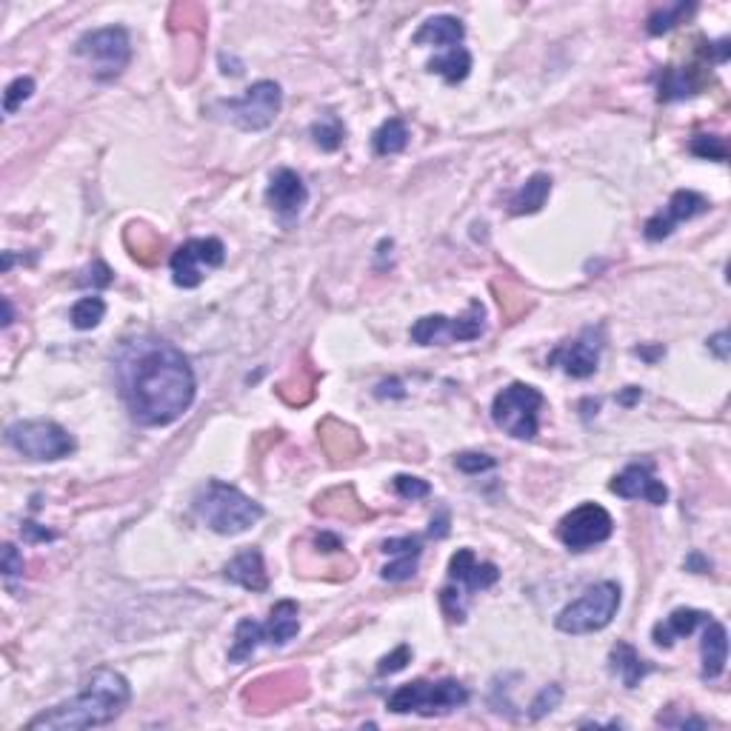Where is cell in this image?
I'll return each instance as SVG.
<instances>
[{
	"instance_id": "44",
	"label": "cell",
	"mask_w": 731,
	"mask_h": 731,
	"mask_svg": "<svg viewBox=\"0 0 731 731\" xmlns=\"http://www.w3.org/2000/svg\"><path fill=\"white\" fill-rule=\"evenodd\" d=\"M3 312H6V317H3V326H9V323H12V306H9V300H3Z\"/></svg>"
},
{
	"instance_id": "31",
	"label": "cell",
	"mask_w": 731,
	"mask_h": 731,
	"mask_svg": "<svg viewBox=\"0 0 731 731\" xmlns=\"http://www.w3.org/2000/svg\"><path fill=\"white\" fill-rule=\"evenodd\" d=\"M692 3H677V6H666V9H657L649 15V35H666L669 29H674L680 20L692 12Z\"/></svg>"
},
{
	"instance_id": "12",
	"label": "cell",
	"mask_w": 731,
	"mask_h": 731,
	"mask_svg": "<svg viewBox=\"0 0 731 731\" xmlns=\"http://www.w3.org/2000/svg\"><path fill=\"white\" fill-rule=\"evenodd\" d=\"M226 260V246L218 238H195L186 240L178 252L172 255V280L180 289H195L203 283L206 269H218Z\"/></svg>"
},
{
	"instance_id": "15",
	"label": "cell",
	"mask_w": 731,
	"mask_h": 731,
	"mask_svg": "<svg viewBox=\"0 0 731 731\" xmlns=\"http://www.w3.org/2000/svg\"><path fill=\"white\" fill-rule=\"evenodd\" d=\"M617 497L623 500H646L652 506H663L669 500V489L663 486V480L652 475V463H632L626 466L620 475L614 477L609 486Z\"/></svg>"
},
{
	"instance_id": "3",
	"label": "cell",
	"mask_w": 731,
	"mask_h": 731,
	"mask_svg": "<svg viewBox=\"0 0 731 731\" xmlns=\"http://www.w3.org/2000/svg\"><path fill=\"white\" fill-rule=\"evenodd\" d=\"M192 509L206 523V529L223 537L249 532L263 520V506L223 480H209L206 486H200L192 500Z\"/></svg>"
},
{
	"instance_id": "33",
	"label": "cell",
	"mask_w": 731,
	"mask_h": 731,
	"mask_svg": "<svg viewBox=\"0 0 731 731\" xmlns=\"http://www.w3.org/2000/svg\"><path fill=\"white\" fill-rule=\"evenodd\" d=\"M689 149H692V155H697V158L720 160V163L729 158V146H726V140L717 138V135H697V138L689 143Z\"/></svg>"
},
{
	"instance_id": "29",
	"label": "cell",
	"mask_w": 731,
	"mask_h": 731,
	"mask_svg": "<svg viewBox=\"0 0 731 731\" xmlns=\"http://www.w3.org/2000/svg\"><path fill=\"white\" fill-rule=\"evenodd\" d=\"M106 315V303H103V297L92 295V297H80L78 303L72 306V326L80 329V332H89V329H95L100 320Z\"/></svg>"
},
{
	"instance_id": "39",
	"label": "cell",
	"mask_w": 731,
	"mask_h": 731,
	"mask_svg": "<svg viewBox=\"0 0 731 731\" xmlns=\"http://www.w3.org/2000/svg\"><path fill=\"white\" fill-rule=\"evenodd\" d=\"M383 552L397 557V554H420L423 549H420V540L417 537H392V540L383 543Z\"/></svg>"
},
{
	"instance_id": "25",
	"label": "cell",
	"mask_w": 731,
	"mask_h": 731,
	"mask_svg": "<svg viewBox=\"0 0 731 731\" xmlns=\"http://www.w3.org/2000/svg\"><path fill=\"white\" fill-rule=\"evenodd\" d=\"M706 86V78L697 75V69H663L660 75V86H657V98L660 100H683L697 95Z\"/></svg>"
},
{
	"instance_id": "32",
	"label": "cell",
	"mask_w": 731,
	"mask_h": 731,
	"mask_svg": "<svg viewBox=\"0 0 731 731\" xmlns=\"http://www.w3.org/2000/svg\"><path fill=\"white\" fill-rule=\"evenodd\" d=\"M32 92H35V80L32 78L12 80V83L6 86V92H3V115H15L20 109V103L32 98Z\"/></svg>"
},
{
	"instance_id": "9",
	"label": "cell",
	"mask_w": 731,
	"mask_h": 731,
	"mask_svg": "<svg viewBox=\"0 0 731 731\" xmlns=\"http://www.w3.org/2000/svg\"><path fill=\"white\" fill-rule=\"evenodd\" d=\"M80 58L89 60L92 75L98 80L118 78L132 60V40L123 26H103L95 32H86L75 46Z\"/></svg>"
},
{
	"instance_id": "40",
	"label": "cell",
	"mask_w": 731,
	"mask_h": 731,
	"mask_svg": "<svg viewBox=\"0 0 731 731\" xmlns=\"http://www.w3.org/2000/svg\"><path fill=\"white\" fill-rule=\"evenodd\" d=\"M3 574H6V580H12V577L23 574V557H20L18 549H15L12 543L3 546Z\"/></svg>"
},
{
	"instance_id": "24",
	"label": "cell",
	"mask_w": 731,
	"mask_h": 731,
	"mask_svg": "<svg viewBox=\"0 0 731 731\" xmlns=\"http://www.w3.org/2000/svg\"><path fill=\"white\" fill-rule=\"evenodd\" d=\"M609 663H612V672L620 674V680H623L626 689H637L640 680L652 672V663L643 660L629 643H617L612 649V654H609Z\"/></svg>"
},
{
	"instance_id": "36",
	"label": "cell",
	"mask_w": 731,
	"mask_h": 731,
	"mask_svg": "<svg viewBox=\"0 0 731 731\" xmlns=\"http://www.w3.org/2000/svg\"><path fill=\"white\" fill-rule=\"evenodd\" d=\"M395 492L403 497V500H423L432 494V486L420 477H409V475H397L395 477Z\"/></svg>"
},
{
	"instance_id": "21",
	"label": "cell",
	"mask_w": 731,
	"mask_h": 731,
	"mask_svg": "<svg viewBox=\"0 0 731 731\" xmlns=\"http://www.w3.org/2000/svg\"><path fill=\"white\" fill-rule=\"evenodd\" d=\"M466 38V29H463V23L452 15H435V18H429L420 29L415 32V38L412 43L415 46H449V49H455L460 40Z\"/></svg>"
},
{
	"instance_id": "2",
	"label": "cell",
	"mask_w": 731,
	"mask_h": 731,
	"mask_svg": "<svg viewBox=\"0 0 731 731\" xmlns=\"http://www.w3.org/2000/svg\"><path fill=\"white\" fill-rule=\"evenodd\" d=\"M129 680L115 669L100 666L89 674L80 686V692L58 703L38 717H32L26 723L29 731H75V729H98V726H109L112 720H118L120 712L129 706Z\"/></svg>"
},
{
	"instance_id": "23",
	"label": "cell",
	"mask_w": 731,
	"mask_h": 731,
	"mask_svg": "<svg viewBox=\"0 0 731 731\" xmlns=\"http://www.w3.org/2000/svg\"><path fill=\"white\" fill-rule=\"evenodd\" d=\"M549 195H552V178L537 172L514 192L509 209H512V215H534V212H540L546 206Z\"/></svg>"
},
{
	"instance_id": "19",
	"label": "cell",
	"mask_w": 731,
	"mask_h": 731,
	"mask_svg": "<svg viewBox=\"0 0 731 731\" xmlns=\"http://www.w3.org/2000/svg\"><path fill=\"white\" fill-rule=\"evenodd\" d=\"M223 577L229 583H238L249 592H266L269 589V574L263 566V554L260 549H246L238 557H232L223 569Z\"/></svg>"
},
{
	"instance_id": "20",
	"label": "cell",
	"mask_w": 731,
	"mask_h": 731,
	"mask_svg": "<svg viewBox=\"0 0 731 731\" xmlns=\"http://www.w3.org/2000/svg\"><path fill=\"white\" fill-rule=\"evenodd\" d=\"M712 614L697 612V609H674L663 623H657L652 632V640L660 646V649H672L674 640L680 637H689V634L697 629V626H706Z\"/></svg>"
},
{
	"instance_id": "1",
	"label": "cell",
	"mask_w": 731,
	"mask_h": 731,
	"mask_svg": "<svg viewBox=\"0 0 731 731\" xmlns=\"http://www.w3.org/2000/svg\"><path fill=\"white\" fill-rule=\"evenodd\" d=\"M120 395L140 426H169L195 403L189 357L169 340H135L120 355Z\"/></svg>"
},
{
	"instance_id": "13",
	"label": "cell",
	"mask_w": 731,
	"mask_h": 731,
	"mask_svg": "<svg viewBox=\"0 0 731 731\" xmlns=\"http://www.w3.org/2000/svg\"><path fill=\"white\" fill-rule=\"evenodd\" d=\"M600 349H603V337H600V329H586L580 337H574L569 343L557 346L552 355H549V363L552 366H560L566 375L577 377H592L597 372V363H600Z\"/></svg>"
},
{
	"instance_id": "38",
	"label": "cell",
	"mask_w": 731,
	"mask_h": 731,
	"mask_svg": "<svg viewBox=\"0 0 731 731\" xmlns=\"http://www.w3.org/2000/svg\"><path fill=\"white\" fill-rule=\"evenodd\" d=\"M409 660H412V649H409V646H400V649H397L395 654H389V657H383V660H380V666H377V672H380V674L403 672Z\"/></svg>"
},
{
	"instance_id": "18",
	"label": "cell",
	"mask_w": 731,
	"mask_h": 731,
	"mask_svg": "<svg viewBox=\"0 0 731 731\" xmlns=\"http://www.w3.org/2000/svg\"><path fill=\"white\" fill-rule=\"evenodd\" d=\"M700 660H703V680H717L726 672V660H729V632L723 623L717 620H706V632L700 640Z\"/></svg>"
},
{
	"instance_id": "8",
	"label": "cell",
	"mask_w": 731,
	"mask_h": 731,
	"mask_svg": "<svg viewBox=\"0 0 731 731\" xmlns=\"http://www.w3.org/2000/svg\"><path fill=\"white\" fill-rule=\"evenodd\" d=\"M280 106H283V89L275 80H257L240 98L220 100L215 109L243 132H263L275 123Z\"/></svg>"
},
{
	"instance_id": "26",
	"label": "cell",
	"mask_w": 731,
	"mask_h": 731,
	"mask_svg": "<svg viewBox=\"0 0 731 731\" xmlns=\"http://www.w3.org/2000/svg\"><path fill=\"white\" fill-rule=\"evenodd\" d=\"M429 72L440 75V78L446 80V83H452V86L463 83V80L469 78V72H472V55L463 46H455L446 55L429 60Z\"/></svg>"
},
{
	"instance_id": "22",
	"label": "cell",
	"mask_w": 731,
	"mask_h": 731,
	"mask_svg": "<svg viewBox=\"0 0 731 731\" xmlns=\"http://www.w3.org/2000/svg\"><path fill=\"white\" fill-rule=\"evenodd\" d=\"M263 632H266V643L272 646H286L289 640H295L300 632V612H297V603L292 600H280L269 620L263 623Z\"/></svg>"
},
{
	"instance_id": "11",
	"label": "cell",
	"mask_w": 731,
	"mask_h": 731,
	"mask_svg": "<svg viewBox=\"0 0 731 731\" xmlns=\"http://www.w3.org/2000/svg\"><path fill=\"white\" fill-rule=\"evenodd\" d=\"M614 532L612 514L597 503H583L566 514L557 526V537L569 552H589L592 546L606 543Z\"/></svg>"
},
{
	"instance_id": "7",
	"label": "cell",
	"mask_w": 731,
	"mask_h": 731,
	"mask_svg": "<svg viewBox=\"0 0 731 731\" xmlns=\"http://www.w3.org/2000/svg\"><path fill=\"white\" fill-rule=\"evenodd\" d=\"M6 443L26 460L52 463L75 452V437L55 420H20L6 429Z\"/></svg>"
},
{
	"instance_id": "42",
	"label": "cell",
	"mask_w": 731,
	"mask_h": 731,
	"mask_svg": "<svg viewBox=\"0 0 731 731\" xmlns=\"http://www.w3.org/2000/svg\"><path fill=\"white\" fill-rule=\"evenodd\" d=\"M317 549H323V552H337V549H343V543L337 540L335 534L323 532L317 534Z\"/></svg>"
},
{
	"instance_id": "30",
	"label": "cell",
	"mask_w": 731,
	"mask_h": 731,
	"mask_svg": "<svg viewBox=\"0 0 731 731\" xmlns=\"http://www.w3.org/2000/svg\"><path fill=\"white\" fill-rule=\"evenodd\" d=\"M312 138H315V143L323 152H337L343 146L346 129H343V123L335 115H326V118L317 120L315 126H312Z\"/></svg>"
},
{
	"instance_id": "43",
	"label": "cell",
	"mask_w": 731,
	"mask_h": 731,
	"mask_svg": "<svg viewBox=\"0 0 731 731\" xmlns=\"http://www.w3.org/2000/svg\"><path fill=\"white\" fill-rule=\"evenodd\" d=\"M23 537L26 540H55V534L46 532V529H38L35 523H23Z\"/></svg>"
},
{
	"instance_id": "34",
	"label": "cell",
	"mask_w": 731,
	"mask_h": 731,
	"mask_svg": "<svg viewBox=\"0 0 731 731\" xmlns=\"http://www.w3.org/2000/svg\"><path fill=\"white\" fill-rule=\"evenodd\" d=\"M417 557H420V554H397L395 563L383 566V572H380L383 574V580H389V583H403V580L415 577Z\"/></svg>"
},
{
	"instance_id": "4",
	"label": "cell",
	"mask_w": 731,
	"mask_h": 731,
	"mask_svg": "<svg viewBox=\"0 0 731 731\" xmlns=\"http://www.w3.org/2000/svg\"><path fill=\"white\" fill-rule=\"evenodd\" d=\"M469 703V692L457 680H415L406 683L389 694L386 709L392 714H420V717H435V714L455 712Z\"/></svg>"
},
{
	"instance_id": "17",
	"label": "cell",
	"mask_w": 731,
	"mask_h": 731,
	"mask_svg": "<svg viewBox=\"0 0 731 731\" xmlns=\"http://www.w3.org/2000/svg\"><path fill=\"white\" fill-rule=\"evenodd\" d=\"M449 580L463 586L466 592H483L500 580V572L494 563H480L472 549H460L449 560Z\"/></svg>"
},
{
	"instance_id": "27",
	"label": "cell",
	"mask_w": 731,
	"mask_h": 731,
	"mask_svg": "<svg viewBox=\"0 0 731 731\" xmlns=\"http://www.w3.org/2000/svg\"><path fill=\"white\" fill-rule=\"evenodd\" d=\"M372 146H375V155H380V158L400 155V152L409 146V129H406V123L400 118L386 120V123L375 132Z\"/></svg>"
},
{
	"instance_id": "16",
	"label": "cell",
	"mask_w": 731,
	"mask_h": 731,
	"mask_svg": "<svg viewBox=\"0 0 731 731\" xmlns=\"http://www.w3.org/2000/svg\"><path fill=\"white\" fill-rule=\"evenodd\" d=\"M266 200H269V206L275 209L280 218H297L300 209L309 200V189H306V183L300 180L297 172H292V169H277L272 180H269Z\"/></svg>"
},
{
	"instance_id": "41",
	"label": "cell",
	"mask_w": 731,
	"mask_h": 731,
	"mask_svg": "<svg viewBox=\"0 0 731 731\" xmlns=\"http://www.w3.org/2000/svg\"><path fill=\"white\" fill-rule=\"evenodd\" d=\"M709 349H714L720 360H729V332H720V335H714L712 340H709Z\"/></svg>"
},
{
	"instance_id": "6",
	"label": "cell",
	"mask_w": 731,
	"mask_h": 731,
	"mask_svg": "<svg viewBox=\"0 0 731 731\" xmlns=\"http://www.w3.org/2000/svg\"><path fill=\"white\" fill-rule=\"evenodd\" d=\"M546 406V397L529 383H512L503 392H497L492 403V420L497 429L517 440H534L540 429V409Z\"/></svg>"
},
{
	"instance_id": "37",
	"label": "cell",
	"mask_w": 731,
	"mask_h": 731,
	"mask_svg": "<svg viewBox=\"0 0 731 731\" xmlns=\"http://www.w3.org/2000/svg\"><path fill=\"white\" fill-rule=\"evenodd\" d=\"M455 466L463 475H480L486 469H494V457L480 455V452H463L455 457Z\"/></svg>"
},
{
	"instance_id": "28",
	"label": "cell",
	"mask_w": 731,
	"mask_h": 731,
	"mask_svg": "<svg viewBox=\"0 0 731 731\" xmlns=\"http://www.w3.org/2000/svg\"><path fill=\"white\" fill-rule=\"evenodd\" d=\"M260 643H266L263 623H257V620H252V617L240 620L238 629H235V643H232V649H229V660H232V663H243V660H249Z\"/></svg>"
},
{
	"instance_id": "5",
	"label": "cell",
	"mask_w": 731,
	"mask_h": 731,
	"mask_svg": "<svg viewBox=\"0 0 731 731\" xmlns=\"http://www.w3.org/2000/svg\"><path fill=\"white\" fill-rule=\"evenodd\" d=\"M620 609V586L606 580L589 586L577 600H572L563 612L557 614L554 626L563 634H592L606 629Z\"/></svg>"
},
{
	"instance_id": "10",
	"label": "cell",
	"mask_w": 731,
	"mask_h": 731,
	"mask_svg": "<svg viewBox=\"0 0 731 731\" xmlns=\"http://www.w3.org/2000/svg\"><path fill=\"white\" fill-rule=\"evenodd\" d=\"M486 329V312L480 303H472L469 312L460 317L429 315L420 317L412 326V340L417 346H446V343H469Z\"/></svg>"
},
{
	"instance_id": "35",
	"label": "cell",
	"mask_w": 731,
	"mask_h": 731,
	"mask_svg": "<svg viewBox=\"0 0 731 731\" xmlns=\"http://www.w3.org/2000/svg\"><path fill=\"white\" fill-rule=\"evenodd\" d=\"M560 700H563V689H560L557 683L546 686L543 692L534 697L532 712H529V717H532V720H540V717H546V714L554 712V709L560 706Z\"/></svg>"
},
{
	"instance_id": "14",
	"label": "cell",
	"mask_w": 731,
	"mask_h": 731,
	"mask_svg": "<svg viewBox=\"0 0 731 731\" xmlns=\"http://www.w3.org/2000/svg\"><path fill=\"white\" fill-rule=\"evenodd\" d=\"M709 206H712V203L703 198V195H697L692 189H680V192H674L672 195L669 206H666V212H657L654 218L646 220L643 235H646V240H652V243L669 238L677 223L692 220L697 218V215H703V212H709Z\"/></svg>"
}]
</instances>
